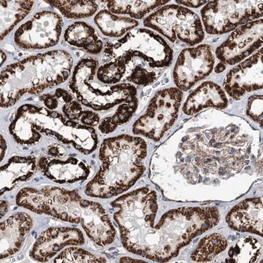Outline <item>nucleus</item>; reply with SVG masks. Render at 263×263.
I'll list each match as a JSON object with an SVG mask.
<instances>
[{"label": "nucleus", "mask_w": 263, "mask_h": 263, "mask_svg": "<svg viewBox=\"0 0 263 263\" xmlns=\"http://www.w3.org/2000/svg\"><path fill=\"white\" fill-rule=\"evenodd\" d=\"M17 205L37 214L81 224L86 235L99 246L113 243L115 228L103 205L85 200L77 190L58 186L25 187L17 194Z\"/></svg>", "instance_id": "nucleus-1"}, {"label": "nucleus", "mask_w": 263, "mask_h": 263, "mask_svg": "<svg viewBox=\"0 0 263 263\" xmlns=\"http://www.w3.org/2000/svg\"><path fill=\"white\" fill-rule=\"evenodd\" d=\"M104 55L122 80L141 86L155 83L174 58L163 38L145 29H132L120 40L107 43Z\"/></svg>", "instance_id": "nucleus-2"}, {"label": "nucleus", "mask_w": 263, "mask_h": 263, "mask_svg": "<svg viewBox=\"0 0 263 263\" xmlns=\"http://www.w3.org/2000/svg\"><path fill=\"white\" fill-rule=\"evenodd\" d=\"M99 157L100 171L84 193L91 197L110 198L129 190L144 174L147 144L139 137H113L103 142Z\"/></svg>", "instance_id": "nucleus-3"}, {"label": "nucleus", "mask_w": 263, "mask_h": 263, "mask_svg": "<svg viewBox=\"0 0 263 263\" xmlns=\"http://www.w3.org/2000/svg\"><path fill=\"white\" fill-rule=\"evenodd\" d=\"M98 62L86 57L79 62L74 68L69 89L76 100L85 106L98 112L115 108V114L102 119L99 130L108 134L128 122L138 108L136 86L129 84L110 86L95 81L98 70Z\"/></svg>", "instance_id": "nucleus-4"}, {"label": "nucleus", "mask_w": 263, "mask_h": 263, "mask_svg": "<svg viewBox=\"0 0 263 263\" xmlns=\"http://www.w3.org/2000/svg\"><path fill=\"white\" fill-rule=\"evenodd\" d=\"M73 58L63 50L29 57L7 65L1 72V108L18 103L24 95H37L63 84L72 71Z\"/></svg>", "instance_id": "nucleus-5"}, {"label": "nucleus", "mask_w": 263, "mask_h": 263, "mask_svg": "<svg viewBox=\"0 0 263 263\" xmlns=\"http://www.w3.org/2000/svg\"><path fill=\"white\" fill-rule=\"evenodd\" d=\"M8 129L15 141L24 146L37 144L45 135L63 144H72L76 150L88 155L95 152L99 143L92 127L69 120L61 112L32 104H26L17 110Z\"/></svg>", "instance_id": "nucleus-6"}, {"label": "nucleus", "mask_w": 263, "mask_h": 263, "mask_svg": "<svg viewBox=\"0 0 263 263\" xmlns=\"http://www.w3.org/2000/svg\"><path fill=\"white\" fill-rule=\"evenodd\" d=\"M143 24L160 33L172 43L179 41L195 46L205 37L200 17L195 12L179 5L162 7L148 15Z\"/></svg>", "instance_id": "nucleus-7"}, {"label": "nucleus", "mask_w": 263, "mask_h": 263, "mask_svg": "<svg viewBox=\"0 0 263 263\" xmlns=\"http://www.w3.org/2000/svg\"><path fill=\"white\" fill-rule=\"evenodd\" d=\"M182 98V91L178 88L157 91L146 111L133 124V133L154 141H160L177 119Z\"/></svg>", "instance_id": "nucleus-8"}, {"label": "nucleus", "mask_w": 263, "mask_h": 263, "mask_svg": "<svg viewBox=\"0 0 263 263\" xmlns=\"http://www.w3.org/2000/svg\"><path fill=\"white\" fill-rule=\"evenodd\" d=\"M201 15L209 34H226L262 17V2L212 1L202 8Z\"/></svg>", "instance_id": "nucleus-9"}, {"label": "nucleus", "mask_w": 263, "mask_h": 263, "mask_svg": "<svg viewBox=\"0 0 263 263\" xmlns=\"http://www.w3.org/2000/svg\"><path fill=\"white\" fill-rule=\"evenodd\" d=\"M63 20L58 13L44 10L35 13L14 34L15 44L25 50H41L56 46L61 36Z\"/></svg>", "instance_id": "nucleus-10"}, {"label": "nucleus", "mask_w": 263, "mask_h": 263, "mask_svg": "<svg viewBox=\"0 0 263 263\" xmlns=\"http://www.w3.org/2000/svg\"><path fill=\"white\" fill-rule=\"evenodd\" d=\"M214 64V52L209 45L183 50L175 65V84L181 91H188L212 73Z\"/></svg>", "instance_id": "nucleus-11"}, {"label": "nucleus", "mask_w": 263, "mask_h": 263, "mask_svg": "<svg viewBox=\"0 0 263 263\" xmlns=\"http://www.w3.org/2000/svg\"><path fill=\"white\" fill-rule=\"evenodd\" d=\"M262 45V20L238 27L217 48L216 54L222 63L234 65L243 61Z\"/></svg>", "instance_id": "nucleus-12"}, {"label": "nucleus", "mask_w": 263, "mask_h": 263, "mask_svg": "<svg viewBox=\"0 0 263 263\" xmlns=\"http://www.w3.org/2000/svg\"><path fill=\"white\" fill-rule=\"evenodd\" d=\"M223 86L229 96L236 100L247 92L262 89V48L230 70L223 81Z\"/></svg>", "instance_id": "nucleus-13"}, {"label": "nucleus", "mask_w": 263, "mask_h": 263, "mask_svg": "<svg viewBox=\"0 0 263 263\" xmlns=\"http://www.w3.org/2000/svg\"><path fill=\"white\" fill-rule=\"evenodd\" d=\"M84 233L72 227L50 228L38 237L30 251L31 258L40 262H46L53 258L68 246L84 245Z\"/></svg>", "instance_id": "nucleus-14"}, {"label": "nucleus", "mask_w": 263, "mask_h": 263, "mask_svg": "<svg viewBox=\"0 0 263 263\" xmlns=\"http://www.w3.org/2000/svg\"><path fill=\"white\" fill-rule=\"evenodd\" d=\"M37 164L43 176L60 184L83 181L91 173L89 164L77 157L62 160L53 157H43L37 161Z\"/></svg>", "instance_id": "nucleus-15"}, {"label": "nucleus", "mask_w": 263, "mask_h": 263, "mask_svg": "<svg viewBox=\"0 0 263 263\" xmlns=\"http://www.w3.org/2000/svg\"><path fill=\"white\" fill-rule=\"evenodd\" d=\"M34 226L27 213H13L1 222V259L18 253L27 235Z\"/></svg>", "instance_id": "nucleus-16"}, {"label": "nucleus", "mask_w": 263, "mask_h": 263, "mask_svg": "<svg viewBox=\"0 0 263 263\" xmlns=\"http://www.w3.org/2000/svg\"><path fill=\"white\" fill-rule=\"evenodd\" d=\"M226 221L232 229L262 237V200L246 199L230 210Z\"/></svg>", "instance_id": "nucleus-17"}, {"label": "nucleus", "mask_w": 263, "mask_h": 263, "mask_svg": "<svg viewBox=\"0 0 263 263\" xmlns=\"http://www.w3.org/2000/svg\"><path fill=\"white\" fill-rule=\"evenodd\" d=\"M228 105V98L221 86L212 81H207L189 95L183 105V112L186 115H193L209 107L224 109Z\"/></svg>", "instance_id": "nucleus-18"}, {"label": "nucleus", "mask_w": 263, "mask_h": 263, "mask_svg": "<svg viewBox=\"0 0 263 263\" xmlns=\"http://www.w3.org/2000/svg\"><path fill=\"white\" fill-rule=\"evenodd\" d=\"M37 168V161L33 156L11 157L1 167V195L29 181Z\"/></svg>", "instance_id": "nucleus-19"}, {"label": "nucleus", "mask_w": 263, "mask_h": 263, "mask_svg": "<svg viewBox=\"0 0 263 263\" xmlns=\"http://www.w3.org/2000/svg\"><path fill=\"white\" fill-rule=\"evenodd\" d=\"M65 40L70 46L98 54L103 51V43L96 30L86 22H77L67 27Z\"/></svg>", "instance_id": "nucleus-20"}, {"label": "nucleus", "mask_w": 263, "mask_h": 263, "mask_svg": "<svg viewBox=\"0 0 263 263\" xmlns=\"http://www.w3.org/2000/svg\"><path fill=\"white\" fill-rule=\"evenodd\" d=\"M41 100L46 108L51 110H58L59 109L69 120L79 122L84 113L81 104L65 89H58L53 94L43 95L41 97Z\"/></svg>", "instance_id": "nucleus-21"}, {"label": "nucleus", "mask_w": 263, "mask_h": 263, "mask_svg": "<svg viewBox=\"0 0 263 263\" xmlns=\"http://www.w3.org/2000/svg\"><path fill=\"white\" fill-rule=\"evenodd\" d=\"M95 23L104 35L109 37H121L138 26V21L118 16L108 10H103L95 15Z\"/></svg>", "instance_id": "nucleus-22"}, {"label": "nucleus", "mask_w": 263, "mask_h": 263, "mask_svg": "<svg viewBox=\"0 0 263 263\" xmlns=\"http://www.w3.org/2000/svg\"><path fill=\"white\" fill-rule=\"evenodd\" d=\"M33 1H1V40L32 12Z\"/></svg>", "instance_id": "nucleus-23"}, {"label": "nucleus", "mask_w": 263, "mask_h": 263, "mask_svg": "<svg viewBox=\"0 0 263 263\" xmlns=\"http://www.w3.org/2000/svg\"><path fill=\"white\" fill-rule=\"evenodd\" d=\"M226 237L219 233L208 235L202 238L196 249L192 253L191 259L194 262H209L215 258L228 247Z\"/></svg>", "instance_id": "nucleus-24"}, {"label": "nucleus", "mask_w": 263, "mask_h": 263, "mask_svg": "<svg viewBox=\"0 0 263 263\" xmlns=\"http://www.w3.org/2000/svg\"><path fill=\"white\" fill-rule=\"evenodd\" d=\"M168 1H108V8L115 14H128L133 18L141 19L157 7Z\"/></svg>", "instance_id": "nucleus-25"}, {"label": "nucleus", "mask_w": 263, "mask_h": 263, "mask_svg": "<svg viewBox=\"0 0 263 263\" xmlns=\"http://www.w3.org/2000/svg\"><path fill=\"white\" fill-rule=\"evenodd\" d=\"M60 10L65 18H86L92 16L98 11V5L95 1H47Z\"/></svg>", "instance_id": "nucleus-26"}, {"label": "nucleus", "mask_w": 263, "mask_h": 263, "mask_svg": "<svg viewBox=\"0 0 263 263\" xmlns=\"http://www.w3.org/2000/svg\"><path fill=\"white\" fill-rule=\"evenodd\" d=\"M261 245L253 238H245L238 241L229 252L227 262H254L258 258Z\"/></svg>", "instance_id": "nucleus-27"}, {"label": "nucleus", "mask_w": 263, "mask_h": 263, "mask_svg": "<svg viewBox=\"0 0 263 263\" xmlns=\"http://www.w3.org/2000/svg\"><path fill=\"white\" fill-rule=\"evenodd\" d=\"M54 262H106L105 257L97 256L84 249L69 247L55 257Z\"/></svg>", "instance_id": "nucleus-28"}, {"label": "nucleus", "mask_w": 263, "mask_h": 263, "mask_svg": "<svg viewBox=\"0 0 263 263\" xmlns=\"http://www.w3.org/2000/svg\"><path fill=\"white\" fill-rule=\"evenodd\" d=\"M247 114L251 119L262 125V96L253 95L249 99Z\"/></svg>", "instance_id": "nucleus-29"}, {"label": "nucleus", "mask_w": 263, "mask_h": 263, "mask_svg": "<svg viewBox=\"0 0 263 263\" xmlns=\"http://www.w3.org/2000/svg\"><path fill=\"white\" fill-rule=\"evenodd\" d=\"M100 119V115L98 114L95 113L91 110H84L80 119V123L84 125L89 126V127H94V126L99 125Z\"/></svg>", "instance_id": "nucleus-30"}, {"label": "nucleus", "mask_w": 263, "mask_h": 263, "mask_svg": "<svg viewBox=\"0 0 263 263\" xmlns=\"http://www.w3.org/2000/svg\"><path fill=\"white\" fill-rule=\"evenodd\" d=\"M48 154L51 157H55V158H63V157H65L66 154L65 148L62 145L59 144V143L52 144L48 147Z\"/></svg>", "instance_id": "nucleus-31"}, {"label": "nucleus", "mask_w": 263, "mask_h": 263, "mask_svg": "<svg viewBox=\"0 0 263 263\" xmlns=\"http://www.w3.org/2000/svg\"><path fill=\"white\" fill-rule=\"evenodd\" d=\"M177 3H180V4H182L184 5H186V6L192 7V8H199V7L201 6V5H203L206 4V3H209L208 1H176Z\"/></svg>", "instance_id": "nucleus-32"}, {"label": "nucleus", "mask_w": 263, "mask_h": 263, "mask_svg": "<svg viewBox=\"0 0 263 263\" xmlns=\"http://www.w3.org/2000/svg\"><path fill=\"white\" fill-rule=\"evenodd\" d=\"M8 208H9V202L5 201V200H1V218L4 217L5 214L8 212Z\"/></svg>", "instance_id": "nucleus-33"}, {"label": "nucleus", "mask_w": 263, "mask_h": 263, "mask_svg": "<svg viewBox=\"0 0 263 263\" xmlns=\"http://www.w3.org/2000/svg\"><path fill=\"white\" fill-rule=\"evenodd\" d=\"M7 149H8V145H7L5 138L1 136V161H3L4 159Z\"/></svg>", "instance_id": "nucleus-34"}, {"label": "nucleus", "mask_w": 263, "mask_h": 263, "mask_svg": "<svg viewBox=\"0 0 263 263\" xmlns=\"http://www.w3.org/2000/svg\"><path fill=\"white\" fill-rule=\"evenodd\" d=\"M224 69H226V65H224V64L220 63L216 67L215 71L216 72H222Z\"/></svg>", "instance_id": "nucleus-35"}, {"label": "nucleus", "mask_w": 263, "mask_h": 263, "mask_svg": "<svg viewBox=\"0 0 263 263\" xmlns=\"http://www.w3.org/2000/svg\"><path fill=\"white\" fill-rule=\"evenodd\" d=\"M5 60H6V56H5L4 52H3V50L1 51V65H3V64L4 63Z\"/></svg>", "instance_id": "nucleus-36"}]
</instances>
